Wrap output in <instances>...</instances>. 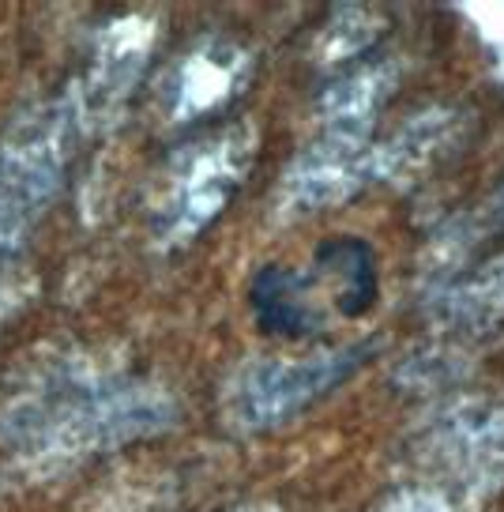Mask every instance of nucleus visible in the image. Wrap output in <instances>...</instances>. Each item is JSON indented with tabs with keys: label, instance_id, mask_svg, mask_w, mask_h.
Masks as SVG:
<instances>
[{
	"label": "nucleus",
	"instance_id": "nucleus-7",
	"mask_svg": "<svg viewBox=\"0 0 504 512\" xmlns=\"http://www.w3.org/2000/svg\"><path fill=\"white\" fill-rule=\"evenodd\" d=\"M252 76V53L234 38H204L170 68L162 110L174 125H192L226 110Z\"/></svg>",
	"mask_w": 504,
	"mask_h": 512
},
{
	"label": "nucleus",
	"instance_id": "nucleus-12",
	"mask_svg": "<svg viewBox=\"0 0 504 512\" xmlns=\"http://www.w3.org/2000/svg\"><path fill=\"white\" fill-rule=\"evenodd\" d=\"M309 275L316 287L328 290L335 313H343L347 320L362 317L377 302V256L362 238L324 241Z\"/></svg>",
	"mask_w": 504,
	"mask_h": 512
},
{
	"label": "nucleus",
	"instance_id": "nucleus-11",
	"mask_svg": "<svg viewBox=\"0 0 504 512\" xmlns=\"http://www.w3.org/2000/svg\"><path fill=\"white\" fill-rule=\"evenodd\" d=\"M252 309L268 336L309 339L324 328V305L316 302L313 279L290 268H264L256 275Z\"/></svg>",
	"mask_w": 504,
	"mask_h": 512
},
{
	"label": "nucleus",
	"instance_id": "nucleus-1",
	"mask_svg": "<svg viewBox=\"0 0 504 512\" xmlns=\"http://www.w3.org/2000/svg\"><path fill=\"white\" fill-rule=\"evenodd\" d=\"M177 400L151 381H106V377H68L16 403L8 467L19 479L42 482L110 456L136 441H151L174 430Z\"/></svg>",
	"mask_w": 504,
	"mask_h": 512
},
{
	"label": "nucleus",
	"instance_id": "nucleus-6",
	"mask_svg": "<svg viewBox=\"0 0 504 512\" xmlns=\"http://www.w3.org/2000/svg\"><path fill=\"white\" fill-rule=\"evenodd\" d=\"M158 23L155 16H117L110 19L95 38V53H91V68L79 87H72L79 110V125L83 132L95 125H110L117 110L125 106L132 87L140 83L147 57L155 53Z\"/></svg>",
	"mask_w": 504,
	"mask_h": 512
},
{
	"label": "nucleus",
	"instance_id": "nucleus-5",
	"mask_svg": "<svg viewBox=\"0 0 504 512\" xmlns=\"http://www.w3.org/2000/svg\"><path fill=\"white\" fill-rule=\"evenodd\" d=\"M373 140L377 136L369 132H324L279 177L275 211L283 219H301L347 204L350 196L377 185Z\"/></svg>",
	"mask_w": 504,
	"mask_h": 512
},
{
	"label": "nucleus",
	"instance_id": "nucleus-9",
	"mask_svg": "<svg viewBox=\"0 0 504 512\" xmlns=\"http://www.w3.org/2000/svg\"><path fill=\"white\" fill-rule=\"evenodd\" d=\"M463 113L448 106H429V110L410 113L403 125L373 140V166L380 181H403L429 170L437 159H444L463 136Z\"/></svg>",
	"mask_w": 504,
	"mask_h": 512
},
{
	"label": "nucleus",
	"instance_id": "nucleus-8",
	"mask_svg": "<svg viewBox=\"0 0 504 512\" xmlns=\"http://www.w3.org/2000/svg\"><path fill=\"white\" fill-rule=\"evenodd\" d=\"M399 80H403V61L392 53L362 57L358 64L335 72L316 102L324 132H369L380 110L392 102Z\"/></svg>",
	"mask_w": 504,
	"mask_h": 512
},
{
	"label": "nucleus",
	"instance_id": "nucleus-3",
	"mask_svg": "<svg viewBox=\"0 0 504 512\" xmlns=\"http://www.w3.org/2000/svg\"><path fill=\"white\" fill-rule=\"evenodd\" d=\"M377 343L320 347L309 354H271L249 358L226 377L219 392V418L230 433L256 437L294 422L301 411L331 396L339 384L373 362Z\"/></svg>",
	"mask_w": 504,
	"mask_h": 512
},
{
	"label": "nucleus",
	"instance_id": "nucleus-2",
	"mask_svg": "<svg viewBox=\"0 0 504 512\" xmlns=\"http://www.w3.org/2000/svg\"><path fill=\"white\" fill-rule=\"evenodd\" d=\"M83 132L72 91L34 102L0 136V260L16 256L64 185L72 144Z\"/></svg>",
	"mask_w": 504,
	"mask_h": 512
},
{
	"label": "nucleus",
	"instance_id": "nucleus-4",
	"mask_svg": "<svg viewBox=\"0 0 504 512\" xmlns=\"http://www.w3.org/2000/svg\"><path fill=\"white\" fill-rule=\"evenodd\" d=\"M256 147V125L234 121L177 151L151 208V234L162 249H185L230 208L256 162Z\"/></svg>",
	"mask_w": 504,
	"mask_h": 512
},
{
	"label": "nucleus",
	"instance_id": "nucleus-16",
	"mask_svg": "<svg viewBox=\"0 0 504 512\" xmlns=\"http://www.w3.org/2000/svg\"><path fill=\"white\" fill-rule=\"evenodd\" d=\"M234 512H283L279 505H271V501H252V505H241Z\"/></svg>",
	"mask_w": 504,
	"mask_h": 512
},
{
	"label": "nucleus",
	"instance_id": "nucleus-14",
	"mask_svg": "<svg viewBox=\"0 0 504 512\" xmlns=\"http://www.w3.org/2000/svg\"><path fill=\"white\" fill-rule=\"evenodd\" d=\"M384 31H388V16L380 8H335L328 23L320 27V42H316L320 64L331 72H343L369 57V49H377Z\"/></svg>",
	"mask_w": 504,
	"mask_h": 512
},
{
	"label": "nucleus",
	"instance_id": "nucleus-10",
	"mask_svg": "<svg viewBox=\"0 0 504 512\" xmlns=\"http://www.w3.org/2000/svg\"><path fill=\"white\" fill-rule=\"evenodd\" d=\"M429 317L459 336H482L504 324V256H489L471 272L426 294Z\"/></svg>",
	"mask_w": 504,
	"mask_h": 512
},
{
	"label": "nucleus",
	"instance_id": "nucleus-13",
	"mask_svg": "<svg viewBox=\"0 0 504 512\" xmlns=\"http://www.w3.org/2000/svg\"><path fill=\"white\" fill-rule=\"evenodd\" d=\"M437 448H444V456L467 471L504 467V407L459 411L444 418V426L437 430Z\"/></svg>",
	"mask_w": 504,
	"mask_h": 512
},
{
	"label": "nucleus",
	"instance_id": "nucleus-15",
	"mask_svg": "<svg viewBox=\"0 0 504 512\" xmlns=\"http://www.w3.org/2000/svg\"><path fill=\"white\" fill-rule=\"evenodd\" d=\"M373 512H467V505L444 486H403Z\"/></svg>",
	"mask_w": 504,
	"mask_h": 512
}]
</instances>
